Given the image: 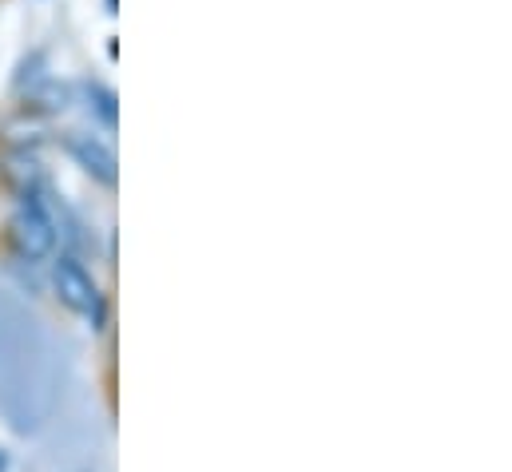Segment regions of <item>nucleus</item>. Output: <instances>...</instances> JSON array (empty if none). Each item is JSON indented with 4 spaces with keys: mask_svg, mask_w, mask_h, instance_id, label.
<instances>
[{
    "mask_svg": "<svg viewBox=\"0 0 512 472\" xmlns=\"http://www.w3.org/2000/svg\"><path fill=\"white\" fill-rule=\"evenodd\" d=\"M52 290H56V298H60L72 314H84V318L100 330V322H104V294H100L96 278L80 266V258L60 254V258L52 262Z\"/></svg>",
    "mask_w": 512,
    "mask_h": 472,
    "instance_id": "nucleus-1",
    "label": "nucleus"
},
{
    "mask_svg": "<svg viewBox=\"0 0 512 472\" xmlns=\"http://www.w3.org/2000/svg\"><path fill=\"white\" fill-rule=\"evenodd\" d=\"M8 238H12V246H16V254L20 258H28V262H44V258H52L56 254V219L44 211V203H36V199H24L16 211H12V219H8Z\"/></svg>",
    "mask_w": 512,
    "mask_h": 472,
    "instance_id": "nucleus-2",
    "label": "nucleus"
},
{
    "mask_svg": "<svg viewBox=\"0 0 512 472\" xmlns=\"http://www.w3.org/2000/svg\"><path fill=\"white\" fill-rule=\"evenodd\" d=\"M64 147H68V155L84 167V175H92V179L104 183V187H116L120 163H116V155H112V147H108L104 139L84 135V131H72V135L64 139Z\"/></svg>",
    "mask_w": 512,
    "mask_h": 472,
    "instance_id": "nucleus-3",
    "label": "nucleus"
},
{
    "mask_svg": "<svg viewBox=\"0 0 512 472\" xmlns=\"http://www.w3.org/2000/svg\"><path fill=\"white\" fill-rule=\"evenodd\" d=\"M28 100H32L28 108H36V112H64L72 104V88L60 84V80H44Z\"/></svg>",
    "mask_w": 512,
    "mask_h": 472,
    "instance_id": "nucleus-4",
    "label": "nucleus"
},
{
    "mask_svg": "<svg viewBox=\"0 0 512 472\" xmlns=\"http://www.w3.org/2000/svg\"><path fill=\"white\" fill-rule=\"evenodd\" d=\"M88 100L96 104V112H100V119L108 123V127H116V119H120V112H116V92L112 88H104V84H88Z\"/></svg>",
    "mask_w": 512,
    "mask_h": 472,
    "instance_id": "nucleus-5",
    "label": "nucleus"
},
{
    "mask_svg": "<svg viewBox=\"0 0 512 472\" xmlns=\"http://www.w3.org/2000/svg\"><path fill=\"white\" fill-rule=\"evenodd\" d=\"M8 469V457H4V453H0V472Z\"/></svg>",
    "mask_w": 512,
    "mask_h": 472,
    "instance_id": "nucleus-6",
    "label": "nucleus"
}]
</instances>
